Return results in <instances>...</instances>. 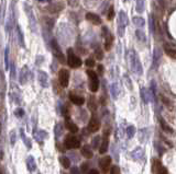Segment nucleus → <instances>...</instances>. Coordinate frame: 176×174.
Instances as JSON below:
<instances>
[{
	"label": "nucleus",
	"instance_id": "6",
	"mask_svg": "<svg viewBox=\"0 0 176 174\" xmlns=\"http://www.w3.org/2000/svg\"><path fill=\"white\" fill-rule=\"evenodd\" d=\"M59 81L61 87L66 88L70 83V71L67 69H61L59 71Z\"/></svg>",
	"mask_w": 176,
	"mask_h": 174
},
{
	"label": "nucleus",
	"instance_id": "27",
	"mask_svg": "<svg viewBox=\"0 0 176 174\" xmlns=\"http://www.w3.org/2000/svg\"><path fill=\"white\" fill-rule=\"evenodd\" d=\"M132 22H133V24L136 25L137 27H139V29H141V27H144V25H145L144 19L141 18V17H133V19H132Z\"/></svg>",
	"mask_w": 176,
	"mask_h": 174
},
{
	"label": "nucleus",
	"instance_id": "21",
	"mask_svg": "<svg viewBox=\"0 0 176 174\" xmlns=\"http://www.w3.org/2000/svg\"><path fill=\"white\" fill-rule=\"evenodd\" d=\"M29 79V70L27 67H23L20 71V76H19V81H20L21 85H25Z\"/></svg>",
	"mask_w": 176,
	"mask_h": 174
},
{
	"label": "nucleus",
	"instance_id": "22",
	"mask_svg": "<svg viewBox=\"0 0 176 174\" xmlns=\"http://www.w3.org/2000/svg\"><path fill=\"white\" fill-rule=\"evenodd\" d=\"M27 167L30 172H34L36 170V163L35 160L32 156H29L27 158Z\"/></svg>",
	"mask_w": 176,
	"mask_h": 174
},
{
	"label": "nucleus",
	"instance_id": "56",
	"mask_svg": "<svg viewBox=\"0 0 176 174\" xmlns=\"http://www.w3.org/2000/svg\"><path fill=\"white\" fill-rule=\"evenodd\" d=\"M88 174H99V172H98L97 170L93 169V170H91V171L88 172Z\"/></svg>",
	"mask_w": 176,
	"mask_h": 174
},
{
	"label": "nucleus",
	"instance_id": "15",
	"mask_svg": "<svg viewBox=\"0 0 176 174\" xmlns=\"http://www.w3.org/2000/svg\"><path fill=\"white\" fill-rule=\"evenodd\" d=\"M33 136H34V139H35L39 143H42L43 141L49 137V134L46 132H44V130H36V132L33 133Z\"/></svg>",
	"mask_w": 176,
	"mask_h": 174
},
{
	"label": "nucleus",
	"instance_id": "20",
	"mask_svg": "<svg viewBox=\"0 0 176 174\" xmlns=\"http://www.w3.org/2000/svg\"><path fill=\"white\" fill-rule=\"evenodd\" d=\"M65 126H66V128H67V129L70 130V133H73V134H76V133L78 132V126H77L75 123H73V122L70 121V117H66Z\"/></svg>",
	"mask_w": 176,
	"mask_h": 174
},
{
	"label": "nucleus",
	"instance_id": "7",
	"mask_svg": "<svg viewBox=\"0 0 176 174\" xmlns=\"http://www.w3.org/2000/svg\"><path fill=\"white\" fill-rule=\"evenodd\" d=\"M100 128V121L96 115H93L91 117V121L88 123V132L89 133H97Z\"/></svg>",
	"mask_w": 176,
	"mask_h": 174
},
{
	"label": "nucleus",
	"instance_id": "16",
	"mask_svg": "<svg viewBox=\"0 0 176 174\" xmlns=\"http://www.w3.org/2000/svg\"><path fill=\"white\" fill-rule=\"evenodd\" d=\"M128 23H129L128 16H127V13L123 10H121V11L119 12V18H118V27H126L127 25H128Z\"/></svg>",
	"mask_w": 176,
	"mask_h": 174
},
{
	"label": "nucleus",
	"instance_id": "48",
	"mask_svg": "<svg viewBox=\"0 0 176 174\" xmlns=\"http://www.w3.org/2000/svg\"><path fill=\"white\" fill-rule=\"evenodd\" d=\"M14 115H16L17 117H22V116L24 115V111L19 107V109H17L16 111H14Z\"/></svg>",
	"mask_w": 176,
	"mask_h": 174
},
{
	"label": "nucleus",
	"instance_id": "33",
	"mask_svg": "<svg viewBox=\"0 0 176 174\" xmlns=\"http://www.w3.org/2000/svg\"><path fill=\"white\" fill-rule=\"evenodd\" d=\"M60 162L62 163V165L64 167V169H68V167H70V158H67V157H65V156L60 157Z\"/></svg>",
	"mask_w": 176,
	"mask_h": 174
},
{
	"label": "nucleus",
	"instance_id": "47",
	"mask_svg": "<svg viewBox=\"0 0 176 174\" xmlns=\"http://www.w3.org/2000/svg\"><path fill=\"white\" fill-rule=\"evenodd\" d=\"M68 6L72 8H76L79 5V0H67Z\"/></svg>",
	"mask_w": 176,
	"mask_h": 174
},
{
	"label": "nucleus",
	"instance_id": "19",
	"mask_svg": "<svg viewBox=\"0 0 176 174\" xmlns=\"http://www.w3.org/2000/svg\"><path fill=\"white\" fill-rule=\"evenodd\" d=\"M80 153H81V156L85 157V158H87V159L93 158V156H94L93 150H91V146H89V145L83 146V147H81V149H80Z\"/></svg>",
	"mask_w": 176,
	"mask_h": 174
},
{
	"label": "nucleus",
	"instance_id": "25",
	"mask_svg": "<svg viewBox=\"0 0 176 174\" xmlns=\"http://www.w3.org/2000/svg\"><path fill=\"white\" fill-rule=\"evenodd\" d=\"M158 122H160V124H161V128H162L164 132L168 133V134H173V128H172L171 126H169L168 124L164 121V118L160 117V118H158Z\"/></svg>",
	"mask_w": 176,
	"mask_h": 174
},
{
	"label": "nucleus",
	"instance_id": "52",
	"mask_svg": "<svg viewBox=\"0 0 176 174\" xmlns=\"http://www.w3.org/2000/svg\"><path fill=\"white\" fill-rule=\"evenodd\" d=\"M70 160H73V161H78L79 160V157L76 152H70Z\"/></svg>",
	"mask_w": 176,
	"mask_h": 174
},
{
	"label": "nucleus",
	"instance_id": "53",
	"mask_svg": "<svg viewBox=\"0 0 176 174\" xmlns=\"http://www.w3.org/2000/svg\"><path fill=\"white\" fill-rule=\"evenodd\" d=\"M111 132V128L110 127H105V130H104V137H109V134H110Z\"/></svg>",
	"mask_w": 176,
	"mask_h": 174
},
{
	"label": "nucleus",
	"instance_id": "46",
	"mask_svg": "<svg viewBox=\"0 0 176 174\" xmlns=\"http://www.w3.org/2000/svg\"><path fill=\"white\" fill-rule=\"evenodd\" d=\"M110 174H121V172H120V167H118V165H113V167L110 169Z\"/></svg>",
	"mask_w": 176,
	"mask_h": 174
},
{
	"label": "nucleus",
	"instance_id": "28",
	"mask_svg": "<svg viewBox=\"0 0 176 174\" xmlns=\"http://www.w3.org/2000/svg\"><path fill=\"white\" fill-rule=\"evenodd\" d=\"M112 43H113V35L110 33L105 38V49L106 51H110L111 47H112Z\"/></svg>",
	"mask_w": 176,
	"mask_h": 174
},
{
	"label": "nucleus",
	"instance_id": "26",
	"mask_svg": "<svg viewBox=\"0 0 176 174\" xmlns=\"http://www.w3.org/2000/svg\"><path fill=\"white\" fill-rule=\"evenodd\" d=\"M110 92H111V95H112V98L115 99V100H117L118 96H119V94H120L119 85H118L117 83H112V85H110Z\"/></svg>",
	"mask_w": 176,
	"mask_h": 174
},
{
	"label": "nucleus",
	"instance_id": "31",
	"mask_svg": "<svg viewBox=\"0 0 176 174\" xmlns=\"http://www.w3.org/2000/svg\"><path fill=\"white\" fill-rule=\"evenodd\" d=\"M54 135H55V138L56 139L61 138V136L63 135V125H62V124H56V125H55Z\"/></svg>",
	"mask_w": 176,
	"mask_h": 174
},
{
	"label": "nucleus",
	"instance_id": "30",
	"mask_svg": "<svg viewBox=\"0 0 176 174\" xmlns=\"http://www.w3.org/2000/svg\"><path fill=\"white\" fill-rule=\"evenodd\" d=\"M20 134H21V139L23 140V143L25 145V147L28 148V149H31V147H32V143H31V140H30L29 138H28L27 136H25V134H24V130L23 129H20Z\"/></svg>",
	"mask_w": 176,
	"mask_h": 174
},
{
	"label": "nucleus",
	"instance_id": "37",
	"mask_svg": "<svg viewBox=\"0 0 176 174\" xmlns=\"http://www.w3.org/2000/svg\"><path fill=\"white\" fill-rule=\"evenodd\" d=\"M100 141H101V137L100 136H95L93 138V140H91V147L94 148V149H97L98 147H100Z\"/></svg>",
	"mask_w": 176,
	"mask_h": 174
},
{
	"label": "nucleus",
	"instance_id": "11",
	"mask_svg": "<svg viewBox=\"0 0 176 174\" xmlns=\"http://www.w3.org/2000/svg\"><path fill=\"white\" fill-rule=\"evenodd\" d=\"M160 63H161V51L158 47H155L153 51V55H152V68L153 69H158Z\"/></svg>",
	"mask_w": 176,
	"mask_h": 174
},
{
	"label": "nucleus",
	"instance_id": "2",
	"mask_svg": "<svg viewBox=\"0 0 176 174\" xmlns=\"http://www.w3.org/2000/svg\"><path fill=\"white\" fill-rule=\"evenodd\" d=\"M67 64L73 69H76V68H79L81 66V59L77 55H75L72 48L67 51Z\"/></svg>",
	"mask_w": 176,
	"mask_h": 174
},
{
	"label": "nucleus",
	"instance_id": "17",
	"mask_svg": "<svg viewBox=\"0 0 176 174\" xmlns=\"http://www.w3.org/2000/svg\"><path fill=\"white\" fill-rule=\"evenodd\" d=\"M143 154H144L143 149L141 147H138V148H136L134 150L131 151V158L133 159V160H136V161H141L143 158Z\"/></svg>",
	"mask_w": 176,
	"mask_h": 174
},
{
	"label": "nucleus",
	"instance_id": "18",
	"mask_svg": "<svg viewBox=\"0 0 176 174\" xmlns=\"http://www.w3.org/2000/svg\"><path fill=\"white\" fill-rule=\"evenodd\" d=\"M70 102L74 103L75 105H78V106H80V105H83L84 103H85V99H84L83 96L77 95V94H73V93H70Z\"/></svg>",
	"mask_w": 176,
	"mask_h": 174
},
{
	"label": "nucleus",
	"instance_id": "29",
	"mask_svg": "<svg viewBox=\"0 0 176 174\" xmlns=\"http://www.w3.org/2000/svg\"><path fill=\"white\" fill-rule=\"evenodd\" d=\"M136 10L138 13H143L145 7V0H136Z\"/></svg>",
	"mask_w": 176,
	"mask_h": 174
},
{
	"label": "nucleus",
	"instance_id": "4",
	"mask_svg": "<svg viewBox=\"0 0 176 174\" xmlns=\"http://www.w3.org/2000/svg\"><path fill=\"white\" fill-rule=\"evenodd\" d=\"M51 46H52L53 54H54V56L57 58V60H59L60 63H62V64L65 63V61H66L65 56H64L63 51H62L61 47H60L59 43L56 42V40H52V41H51Z\"/></svg>",
	"mask_w": 176,
	"mask_h": 174
},
{
	"label": "nucleus",
	"instance_id": "49",
	"mask_svg": "<svg viewBox=\"0 0 176 174\" xmlns=\"http://www.w3.org/2000/svg\"><path fill=\"white\" fill-rule=\"evenodd\" d=\"M110 34V31H109L108 29H107L106 27H102V29H101V35H102V37L104 38H106L107 36Z\"/></svg>",
	"mask_w": 176,
	"mask_h": 174
},
{
	"label": "nucleus",
	"instance_id": "5",
	"mask_svg": "<svg viewBox=\"0 0 176 174\" xmlns=\"http://www.w3.org/2000/svg\"><path fill=\"white\" fill-rule=\"evenodd\" d=\"M64 145L67 149H77L80 147V140L74 135H67L64 141Z\"/></svg>",
	"mask_w": 176,
	"mask_h": 174
},
{
	"label": "nucleus",
	"instance_id": "8",
	"mask_svg": "<svg viewBox=\"0 0 176 174\" xmlns=\"http://www.w3.org/2000/svg\"><path fill=\"white\" fill-rule=\"evenodd\" d=\"M110 165H111V157L106 156L104 158L100 159L99 161V167H100V171L102 172V174H107L110 169Z\"/></svg>",
	"mask_w": 176,
	"mask_h": 174
},
{
	"label": "nucleus",
	"instance_id": "45",
	"mask_svg": "<svg viewBox=\"0 0 176 174\" xmlns=\"http://www.w3.org/2000/svg\"><path fill=\"white\" fill-rule=\"evenodd\" d=\"M85 65L87 66V67H94L95 66V60H94L93 58H87L85 61Z\"/></svg>",
	"mask_w": 176,
	"mask_h": 174
},
{
	"label": "nucleus",
	"instance_id": "38",
	"mask_svg": "<svg viewBox=\"0 0 176 174\" xmlns=\"http://www.w3.org/2000/svg\"><path fill=\"white\" fill-rule=\"evenodd\" d=\"M150 31L151 33H155L156 31V22L154 16H150Z\"/></svg>",
	"mask_w": 176,
	"mask_h": 174
},
{
	"label": "nucleus",
	"instance_id": "12",
	"mask_svg": "<svg viewBox=\"0 0 176 174\" xmlns=\"http://www.w3.org/2000/svg\"><path fill=\"white\" fill-rule=\"evenodd\" d=\"M85 18H86V20L89 21V22H91L93 24H95V25L101 24V19H100V17L96 13H93V12H87L86 16H85Z\"/></svg>",
	"mask_w": 176,
	"mask_h": 174
},
{
	"label": "nucleus",
	"instance_id": "13",
	"mask_svg": "<svg viewBox=\"0 0 176 174\" xmlns=\"http://www.w3.org/2000/svg\"><path fill=\"white\" fill-rule=\"evenodd\" d=\"M163 49H164L165 54H166L168 57L173 58V59H176V48L173 45H169L168 43H165L164 46H163Z\"/></svg>",
	"mask_w": 176,
	"mask_h": 174
},
{
	"label": "nucleus",
	"instance_id": "36",
	"mask_svg": "<svg viewBox=\"0 0 176 174\" xmlns=\"http://www.w3.org/2000/svg\"><path fill=\"white\" fill-rule=\"evenodd\" d=\"M95 57L97 60H102L104 59V51H102V49L99 46H97L95 48Z\"/></svg>",
	"mask_w": 176,
	"mask_h": 174
},
{
	"label": "nucleus",
	"instance_id": "54",
	"mask_svg": "<svg viewBox=\"0 0 176 174\" xmlns=\"http://www.w3.org/2000/svg\"><path fill=\"white\" fill-rule=\"evenodd\" d=\"M97 70H98V74H99V76H102V75H104V66H102V65H98Z\"/></svg>",
	"mask_w": 176,
	"mask_h": 174
},
{
	"label": "nucleus",
	"instance_id": "50",
	"mask_svg": "<svg viewBox=\"0 0 176 174\" xmlns=\"http://www.w3.org/2000/svg\"><path fill=\"white\" fill-rule=\"evenodd\" d=\"M162 101H163V103H164V104L166 105L167 107H168V109H169V107H171V109L173 107V105H172L171 101H169L167 98H165V96H162Z\"/></svg>",
	"mask_w": 176,
	"mask_h": 174
},
{
	"label": "nucleus",
	"instance_id": "23",
	"mask_svg": "<svg viewBox=\"0 0 176 174\" xmlns=\"http://www.w3.org/2000/svg\"><path fill=\"white\" fill-rule=\"evenodd\" d=\"M97 106H98V103L95 96L94 95L89 96V99H88V109H91V112H95L97 109Z\"/></svg>",
	"mask_w": 176,
	"mask_h": 174
},
{
	"label": "nucleus",
	"instance_id": "43",
	"mask_svg": "<svg viewBox=\"0 0 176 174\" xmlns=\"http://www.w3.org/2000/svg\"><path fill=\"white\" fill-rule=\"evenodd\" d=\"M123 79H124V83L127 85L128 89H129V90H132V82H131V80H130V78H129L128 75H124Z\"/></svg>",
	"mask_w": 176,
	"mask_h": 174
},
{
	"label": "nucleus",
	"instance_id": "32",
	"mask_svg": "<svg viewBox=\"0 0 176 174\" xmlns=\"http://www.w3.org/2000/svg\"><path fill=\"white\" fill-rule=\"evenodd\" d=\"M136 36H137V38H138V41H140L141 43L147 42V35H145L144 32L141 31V30H137V31H136Z\"/></svg>",
	"mask_w": 176,
	"mask_h": 174
},
{
	"label": "nucleus",
	"instance_id": "39",
	"mask_svg": "<svg viewBox=\"0 0 176 174\" xmlns=\"http://www.w3.org/2000/svg\"><path fill=\"white\" fill-rule=\"evenodd\" d=\"M115 8H113V6H110L108 9V12H107V20L108 21H111L113 20V18H115Z\"/></svg>",
	"mask_w": 176,
	"mask_h": 174
},
{
	"label": "nucleus",
	"instance_id": "57",
	"mask_svg": "<svg viewBox=\"0 0 176 174\" xmlns=\"http://www.w3.org/2000/svg\"><path fill=\"white\" fill-rule=\"evenodd\" d=\"M0 133H1V125H0Z\"/></svg>",
	"mask_w": 176,
	"mask_h": 174
},
{
	"label": "nucleus",
	"instance_id": "14",
	"mask_svg": "<svg viewBox=\"0 0 176 174\" xmlns=\"http://www.w3.org/2000/svg\"><path fill=\"white\" fill-rule=\"evenodd\" d=\"M38 78H39V82H40V85H42L43 88L49 87V76L46 72L40 70V71L38 72Z\"/></svg>",
	"mask_w": 176,
	"mask_h": 174
},
{
	"label": "nucleus",
	"instance_id": "55",
	"mask_svg": "<svg viewBox=\"0 0 176 174\" xmlns=\"http://www.w3.org/2000/svg\"><path fill=\"white\" fill-rule=\"evenodd\" d=\"M158 174H168L167 173V170H166V167H161L160 170H158Z\"/></svg>",
	"mask_w": 176,
	"mask_h": 174
},
{
	"label": "nucleus",
	"instance_id": "1",
	"mask_svg": "<svg viewBox=\"0 0 176 174\" xmlns=\"http://www.w3.org/2000/svg\"><path fill=\"white\" fill-rule=\"evenodd\" d=\"M128 60H129V66H130V69L132 72L137 74L138 76H141L143 74L142 65H141V61L139 59V56L137 54V51L134 49H130L128 53Z\"/></svg>",
	"mask_w": 176,
	"mask_h": 174
},
{
	"label": "nucleus",
	"instance_id": "24",
	"mask_svg": "<svg viewBox=\"0 0 176 174\" xmlns=\"http://www.w3.org/2000/svg\"><path fill=\"white\" fill-rule=\"evenodd\" d=\"M108 146H109V138L108 137H104V139H102L101 143H100V147H99V153L104 154L107 152V150H108Z\"/></svg>",
	"mask_w": 176,
	"mask_h": 174
},
{
	"label": "nucleus",
	"instance_id": "10",
	"mask_svg": "<svg viewBox=\"0 0 176 174\" xmlns=\"http://www.w3.org/2000/svg\"><path fill=\"white\" fill-rule=\"evenodd\" d=\"M141 99H142V101L145 104H148V103H150L151 101L155 100V96L153 95L151 90L147 89V88H142V89H141Z\"/></svg>",
	"mask_w": 176,
	"mask_h": 174
},
{
	"label": "nucleus",
	"instance_id": "42",
	"mask_svg": "<svg viewBox=\"0 0 176 174\" xmlns=\"http://www.w3.org/2000/svg\"><path fill=\"white\" fill-rule=\"evenodd\" d=\"M80 171H81V173H84V174L91 171V170H89V163H88V162L81 163V165H80Z\"/></svg>",
	"mask_w": 176,
	"mask_h": 174
},
{
	"label": "nucleus",
	"instance_id": "41",
	"mask_svg": "<svg viewBox=\"0 0 176 174\" xmlns=\"http://www.w3.org/2000/svg\"><path fill=\"white\" fill-rule=\"evenodd\" d=\"M155 6L158 7V11H164L165 0H155Z\"/></svg>",
	"mask_w": 176,
	"mask_h": 174
},
{
	"label": "nucleus",
	"instance_id": "44",
	"mask_svg": "<svg viewBox=\"0 0 176 174\" xmlns=\"http://www.w3.org/2000/svg\"><path fill=\"white\" fill-rule=\"evenodd\" d=\"M16 139H17L16 132L12 130V132L10 133V143H11V146H14V143H16Z\"/></svg>",
	"mask_w": 176,
	"mask_h": 174
},
{
	"label": "nucleus",
	"instance_id": "51",
	"mask_svg": "<svg viewBox=\"0 0 176 174\" xmlns=\"http://www.w3.org/2000/svg\"><path fill=\"white\" fill-rule=\"evenodd\" d=\"M70 174H81V171L77 167H70Z\"/></svg>",
	"mask_w": 176,
	"mask_h": 174
},
{
	"label": "nucleus",
	"instance_id": "35",
	"mask_svg": "<svg viewBox=\"0 0 176 174\" xmlns=\"http://www.w3.org/2000/svg\"><path fill=\"white\" fill-rule=\"evenodd\" d=\"M136 132H137L136 127H134V126H132V125L128 126V127H127V129H126V133H127V136H128V138H132V137H134Z\"/></svg>",
	"mask_w": 176,
	"mask_h": 174
},
{
	"label": "nucleus",
	"instance_id": "34",
	"mask_svg": "<svg viewBox=\"0 0 176 174\" xmlns=\"http://www.w3.org/2000/svg\"><path fill=\"white\" fill-rule=\"evenodd\" d=\"M161 167H162V164H161L160 161H158V159H153V163H152V172L156 174Z\"/></svg>",
	"mask_w": 176,
	"mask_h": 174
},
{
	"label": "nucleus",
	"instance_id": "9",
	"mask_svg": "<svg viewBox=\"0 0 176 174\" xmlns=\"http://www.w3.org/2000/svg\"><path fill=\"white\" fill-rule=\"evenodd\" d=\"M63 9H64V5L62 2H60V1H57V2H52L46 7V11L51 14L60 13Z\"/></svg>",
	"mask_w": 176,
	"mask_h": 174
},
{
	"label": "nucleus",
	"instance_id": "3",
	"mask_svg": "<svg viewBox=\"0 0 176 174\" xmlns=\"http://www.w3.org/2000/svg\"><path fill=\"white\" fill-rule=\"evenodd\" d=\"M87 76L89 78V89L91 92H97L99 89V79L95 71L93 70H87Z\"/></svg>",
	"mask_w": 176,
	"mask_h": 174
},
{
	"label": "nucleus",
	"instance_id": "40",
	"mask_svg": "<svg viewBox=\"0 0 176 174\" xmlns=\"http://www.w3.org/2000/svg\"><path fill=\"white\" fill-rule=\"evenodd\" d=\"M98 3V0H84V5L87 8H94Z\"/></svg>",
	"mask_w": 176,
	"mask_h": 174
}]
</instances>
